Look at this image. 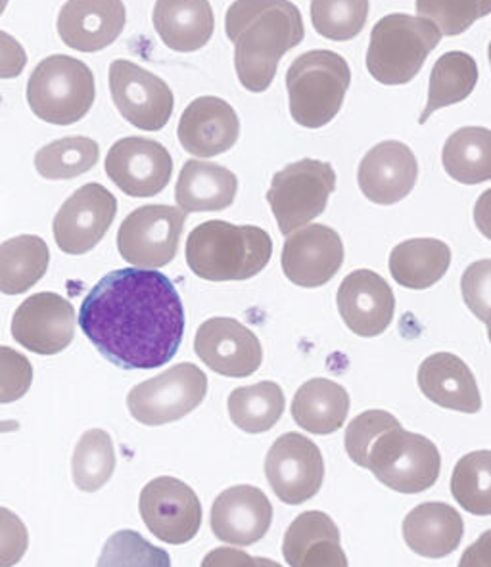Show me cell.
<instances>
[{"label":"cell","instance_id":"29","mask_svg":"<svg viewBox=\"0 0 491 567\" xmlns=\"http://www.w3.org/2000/svg\"><path fill=\"white\" fill-rule=\"evenodd\" d=\"M451 265V249L436 238H413L398 244L388 267L399 286L409 290H428L440 282Z\"/></svg>","mask_w":491,"mask_h":567},{"label":"cell","instance_id":"21","mask_svg":"<svg viewBox=\"0 0 491 567\" xmlns=\"http://www.w3.org/2000/svg\"><path fill=\"white\" fill-rule=\"evenodd\" d=\"M123 0H68L58 16V35L79 52H99L114 44L125 29Z\"/></svg>","mask_w":491,"mask_h":567},{"label":"cell","instance_id":"12","mask_svg":"<svg viewBox=\"0 0 491 567\" xmlns=\"http://www.w3.org/2000/svg\"><path fill=\"white\" fill-rule=\"evenodd\" d=\"M139 511L149 532L167 545L191 543L202 525L198 495L191 485L170 475H162L144 485Z\"/></svg>","mask_w":491,"mask_h":567},{"label":"cell","instance_id":"7","mask_svg":"<svg viewBox=\"0 0 491 567\" xmlns=\"http://www.w3.org/2000/svg\"><path fill=\"white\" fill-rule=\"evenodd\" d=\"M364 468L386 487L417 495L434 487L442 472V454L424 435L398 425L370 445Z\"/></svg>","mask_w":491,"mask_h":567},{"label":"cell","instance_id":"31","mask_svg":"<svg viewBox=\"0 0 491 567\" xmlns=\"http://www.w3.org/2000/svg\"><path fill=\"white\" fill-rule=\"evenodd\" d=\"M478 64L474 58L463 52L453 50L438 58L428 85L427 107L420 114L419 123L424 125L430 115L436 114L442 107L453 106L469 99L477 89Z\"/></svg>","mask_w":491,"mask_h":567},{"label":"cell","instance_id":"30","mask_svg":"<svg viewBox=\"0 0 491 567\" xmlns=\"http://www.w3.org/2000/svg\"><path fill=\"white\" fill-rule=\"evenodd\" d=\"M50 251L41 236L22 235L0 244V291L20 296L47 275Z\"/></svg>","mask_w":491,"mask_h":567},{"label":"cell","instance_id":"22","mask_svg":"<svg viewBox=\"0 0 491 567\" xmlns=\"http://www.w3.org/2000/svg\"><path fill=\"white\" fill-rule=\"evenodd\" d=\"M212 532L228 545L249 546L264 539L273 524V504L254 485L223 491L212 506Z\"/></svg>","mask_w":491,"mask_h":567},{"label":"cell","instance_id":"48","mask_svg":"<svg viewBox=\"0 0 491 567\" xmlns=\"http://www.w3.org/2000/svg\"><path fill=\"white\" fill-rule=\"evenodd\" d=\"M459 567H491V529L482 533L477 543L464 550Z\"/></svg>","mask_w":491,"mask_h":567},{"label":"cell","instance_id":"41","mask_svg":"<svg viewBox=\"0 0 491 567\" xmlns=\"http://www.w3.org/2000/svg\"><path fill=\"white\" fill-rule=\"evenodd\" d=\"M398 425H401L399 420L386 411H367L351 420L348 427H346V437H344L346 453H348L351 462L364 468L370 445L382 433L392 430V427H398Z\"/></svg>","mask_w":491,"mask_h":567},{"label":"cell","instance_id":"17","mask_svg":"<svg viewBox=\"0 0 491 567\" xmlns=\"http://www.w3.org/2000/svg\"><path fill=\"white\" fill-rule=\"evenodd\" d=\"M75 324L78 315L68 299L41 291L16 309L12 338L31 353L58 354L75 338Z\"/></svg>","mask_w":491,"mask_h":567},{"label":"cell","instance_id":"14","mask_svg":"<svg viewBox=\"0 0 491 567\" xmlns=\"http://www.w3.org/2000/svg\"><path fill=\"white\" fill-rule=\"evenodd\" d=\"M115 215L117 199L112 192L99 183L81 186L65 199L52 223L58 248L68 256L89 254L106 236Z\"/></svg>","mask_w":491,"mask_h":567},{"label":"cell","instance_id":"47","mask_svg":"<svg viewBox=\"0 0 491 567\" xmlns=\"http://www.w3.org/2000/svg\"><path fill=\"white\" fill-rule=\"evenodd\" d=\"M200 567H257L256 558L249 554L238 550V548H214L212 553L206 554Z\"/></svg>","mask_w":491,"mask_h":567},{"label":"cell","instance_id":"40","mask_svg":"<svg viewBox=\"0 0 491 567\" xmlns=\"http://www.w3.org/2000/svg\"><path fill=\"white\" fill-rule=\"evenodd\" d=\"M319 539H342L335 519L325 512L311 511L299 514L288 527L283 540L286 564L298 567L299 558Z\"/></svg>","mask_w":491,"mask_h":567},{"label":"cell","instance_id":"13","mask_svg":"<svg viewBox=\"0 0 491 567\" xmlns=\"http://www.w3.org/2000/svg\"><path fill=\"white\" fill-rule=\"evenodd\" d=\"M110 91L117 112L133 127L156 133L170 123L175 107L172 89L129 60H115L110 65Z\"/></svg>","mask_w":491,"mask_h":567},{"label":"cell","instance_id":"15","mask_svg":"<svg viewBox=\"0 0 491 567\" xmlns=\"http://www.w3.org/2000/svg\"><path fill=\"white\" fill-rule=\"evenodd\" d=\"M106 175L131 198H152L170 185L172 154L164 144L143 136L115 142L106 156Z\"/></svg>","mask_w":491,"mask_h":567},{"label":"cell","instance_id":"49","mask_svg":"<svg viewBox=\"0 0 491 567\" xmlns=\"http://www.w3.org/2000/svg\"><path fill=\"white\" fill-rule=\"evenodd\" d=\"M474 223L480 235L491 241V188L480 194L474 206Z\"/></svg>","mask_w":491,"mask_h":567},{"label":"cell","instance_id":"25","mask_svg":"<svg viewBox=\"0 0 491 567\" xmlns=\"http://www.w3.org/2000/svg\"><path fill=\"white\" fill-rule=\"evenodd\" d=\"M463 535L461 514L446 503L419 504L403 519V539L407 546L415 554L432 560L456 553Z\"/></svg>","mask_w":491,"mask_h":567},{"label":"cell","instance_id":"32","mask_svg":"<svg viewBox=\"0 0 491 567\" xmlns=\"http://www.w3.org/2000/svg\"><path fill=\"white\" fill-rule=\"evenodd\" d=\"M443 169L461 185H482L491 181V131L463 127L443 144Z\"/></svg>","mask_w":491,"mask_h":567},{"label":"cell","instance_id":"23","mask_svg":"<svg viewBox=\"0 0 491 567\" xmlns=\"http://www.w3.org/2000/svg\"><path fill=\"white\" fill-rule=\"evenodd\" d=\"M181 146L196 157L222 156L241 136L235 107L217 96L193 100L181 115L177 127Z\"/></svg>","mask_w":491,"mask_h":567},{"label":"cell","instance_id":"24","mask_svg":"<svg viewBox=\"0 0 491 567\" xmlns=\"http://www.w3.org/2000/svg\"><path fill=\"white\" fill-rule=\"evenodd\" d=\"M417 382L422 395L442 409L464 414L482 411L477 378L457 354L442 351L427 357L420 362Z\"/></svg>","mask_w":491,"mask_h":567},{"label":"cell","instance_id":"52","mask_svg":"<svg viewBox=\"0 0 491 567\" xmlns=\"http://www.w3.org/2000/svg\"><path fill=\"white\" fill-rule=\"evenodd\" d=\"M8 0H0V16L4 14V10H7Z\"/></svg>","mask_w":491,"mask_h":567},{"label":"cell","instance_id":"11","mask_svg":"<svg viewBox=\"0 0 491 567\" xmlns=\"http://www.w3.org/2000/svg\"><path fill=\"white\" fill-rule=\"evenodd\" d=\"M265 475L278 501L296 506L311 501L325 480L320 449L301 433L280 435L265 456Z\"/></svg>","mask_w":491,"mask_h":567},{"label":"cell","instance_id":"51","mask_svg":"<svg viewBox=\"0 0 491 567\" xmlns=\"http://www.w3.org/2000/svg\"><path fill=\"white\" fill-rule=\"evenodd\" d=\"M257 567H283L277 561L267 560V558H256Z\"/></svg>","mask_w":491,"mask_h":567},{"label":"cell","instance_id":"19","mask_svg":"<svg viewBox=\"0 0 491 567\" xmlns=\"http://www.w3.org/2000/svg\"><path fill=\"white\" fill-rule=\"evenodd\" d=\"M419 178V162L413 150L399 141H385L365 154L357 185L365 198L377 206H392L406 199Z\"/></svg>","mask_w":491,"mask_h":567},{"label":"cell","instance_id":"5","mask_svg":"<svg viewBox=\"0 0 491 567\" xmlns=\"http://www.w3.org/2000/svg\"><path fill=\"white\" fill-rule=\"evenodd\" d=\"M440 41L442 33L434 23L420 16H385L370 31L367 70L382 85H407Z\"/></svg>","mask_w":491,"mask_h":567},{"label":"cell","instance_id":"18","mask_svg":"<svg viewBox=\"0 0 491 567\" xmlns=\"http://www.w3.org/2000/svg\"><path fill=\"white\" fill-rule=\"evenodd\" d=\"M280 265L285 277L299 288H320L342 269V238L325 225L298 228L286 238Z\"/></svg>","mask_w":491,"mask_h":567},{"label":"cell","instance_id":"10","mask_svg":"<svg viewBox=\"0 0 491 567\" xmlns=\"http://www.w3.org/2000/svg\"><path fill=\"white\" fill-rule=\"evenodd\" d=\"M185 223L186 213L178 207H139L117 230L120 256L136 269H162L177 256Z\"/></svg>","mask_w":491,"mask_h":567},{"label":"cell","instance_id":"2","mask_svg":"<svg viewBox=\"0 0 491 567\" xmlns=\"http://www.w3.org/2000/svg\"><path fill=\"white\" fill-rule=\"evenodd\" d=\"M225 31L235 44L236 75L249 93H265L280 58L306 37L301 12L290 0H236L225 16Z\"/></svg>","mask_w":491,"mask_h":567},{"label":"cell","instance_id":"46","mask_svg":"<svg viewBox=\"0 0 491 567\" xmlns=\"http://www.w3.org/2000/svg\"><path fill=\"white\" fill-rule=\"evenodd\" d=\"M28 65V54L20 41L0 31V79H14L22 75Z\"/></svg>","mask_w":491,"mask_h":567},{"label":"cell","instance_id":"28","mask_svg":"<svg viewBox=\"0 0 491 567\" xmlns=\"http://www.w3.org/2000/svg\"><path fill=\"white\" fill-rule=\"evenodd\" d=\"M349 403V393L344 385L327 378H314L296 391L290 411L301 430L315 435H330L346 424Z\"/></svg>","mask_w":491,"mask_h":567},{"label":"cell","instance_id":"44","mask_svg":"<svg viewBox=\"0 0 491 567\" xmlns=\"http://www.w3.org/2000/svg\"><path fill=\"white\" fill-rule=\"evenodd\" d=\"M29 548L28 527L22 518L0 506V567H14Z\"/></svg>","mask_w":491,"mask_h":567},{"label":"cell","instance_id":"33","mask_svg":"<svg viewBox=\"0 0 491 567\" xmlns=\"http://www.w3.org/2000/svg\"><path fill=\"white\" fill-rule=\"evenodd\" d=\"M233 424L246 433H265L285 414V391L275 382H259L236 388L227 401Z\"/></svg>","mask_w":491,"mask_h":567},{"label":"cell","instance_id":"1","mask_svg":"<svg viewBox=\"0 0 491 567\" xmlns=\"http://www.w3.org/2000/svg\"><path fill=\"white\" fill-rule=\"evenodd\" d=\"M79 328L115 367L160 369L183 343L185 307L164 272L136 267L114 270L83 299Z\"/></svg>","mask_w":491,"mask_h":567},{"label":"cell","instance_id":"16","mask_svg":"<svg viewBox=\"0 0 491 567\" xmlns=\"http://www.w3.org/2000/svg\"><path fill=\"white\" fill-rule=\"evenodd\" d=\"M194 351L207 369L227 378L252 377L264 362V348L256 333L228 317L202 322L194 338Z\"/></svg>","mask_w":491,"mask_h":567},{"label":"cell","instance_id":"27","mask_svg":"<svg viewBox=\"0 0 491 567\" xmlns=\"http://www.w3.org/2000/svg\"><path fill=\"white\" fill-rule=\"evenodd\" d=\"M238 178L233 171L212 162L191 159L183 165L175 186L181 212H223L235 204Z\"/></svg>","mask_w":491,"mask_h":567},{"label":"cell","instance_id":"3","mask_svg":"<svg viewBox=\"0 0 491 567\" xmlns=\"http://www.w3.org/2000/svg\"><path fill=\"white\" fill-rule=\"evenodd\" d=\"M186 262L207 282H241L257 277L273 257V240L264 228L206 220L186 238Z\"/></svg>","mask_w":491,"mask_h":567},{"label":"cell","instance_id":"6","mask_svg":"<svg viewBox=\"0 0 491 567\" xmlns=\"http://www.w3.org/2000/svg\"><path fill=\"white\" fill-rule=\"evenodd\" d=\"M96 99L93 71L64 54L44 58L28 81V104L39 120L73 125L83 120Z\"/></svg>","mask_w":491,"mask_h":567},{"label":"cell","instance_id":"53","mask_svg":"<svg viewBox=\"0 0 491 567\" xmlns=\"http://www.w3.org/2000/svg\"><path fill=\"white\" fill-rule=\"evenodd\" d=\"M488 56H490V64H491V43H490V49H488Z\"/></svg>","mask_w":491,"mask_h":567},{"label":"cell","instance_id":"20","mask_svg":"<svg viewBox=\"0 0 491 567\" xmlns=\"http://www.w3.org/2000/svg\"><path fill=\"white\" fill-rule=\"evenodd\" d=\"M336 301L346 327L356 336L377 338L392 324L396 312L392 286L375 270H354L344 278Z\"/></svg>","mask_w":491,"mask_h":567},{"label":"cell","instance_id":"36","mask_svg":"<svg viewBox=\"0 0 491 567\" xmlns=\"http://www.w3.org/2000/svg\"><path fill=\"white\" fill-rule=\"evenodd\" d=\"M451 495L474 516H491V451H474L457 462Z\"/></svg>","mask_w":491,"mask_h":567},{"label":"cell","instance_id":"38","mask_svg":"<svg viewBox=\"0 0 491 567\" xmlns=\"http://www.w3.org/2000/svg\"><path fill=\"white\" fill-rule=\"evenodd\" d=\"M96 567H172V558L141 533L122 529L106 540Z\"/></svg>","mask_w":491,"mask_h":567},{"label":"cell","instance_id":"9","mask_svg":"<svg viewBox=\"0 0 491 567\" xmlns=\"http://www.w3.org/2000/svg\"><path fill=\"white\" fill-rule=\"evenodd\" d=\"M207 395V377L193 362H181L129 391L131 416L144 425H165L196 411Z\"/></svg>","mask_w":491,"mask_h":567},{"label":"cell","instance_id":"4","mask_svg":"<svg viewBox=\"0 0 491 567\" xmlns=\"http://www.w3.org/2000/svg\"><path fill=\"white\" fill-rule=\"evenodd\" d=\"M351 83L346 58L333 50H309L286 71L293 120L306 128H320L342 110Z\"/></svg>","mask_w":491,"mask_h":567},{"label":"cell","instance_id":"34","mask_svg":"<svg viewBox=\"0 0 491 567\" xmlns=\"http://www.w3.org/2000/svg\"><path fill=\"white\" fill-rule=\"evenodd\" d=\"M99 142L86 136H68L50 142L35 154V169L49 181L81 177L99 164Z\"/></svg>","mask_w":491,"mask_h":567},{"label":"cell","instance_id":"50","mask_svg":"<svg viewBox=\"0 0 491 567\" xmlns=\"http://www.w3.org/2000/svg\"><path fill=\"white\" fill-rule=\"evenodd\" d=\"M20 430V422H16V420H2L0 422V433H12L18 432Z\"/></svg>","mask_w":491,"mask_h":567},{"label":"cell","instance_id":"35","mask_svg":"<svg viewBox=\"0 0 491 567\" xmlns=\"http://www.w3.org/2000/svg\"><path fill=\"white\" fill-rule=\"evenodd\" d=\"M115 449L104 430H89L73 451L72 474L75 487L85 493L102 489L114 475Z\"/></svg>","mask_w":491,"mask_h":567},{"label":"cell","instance_id":"45","mask_svg":"<svg viewBox=\"0 0 491 567\" xmlns=\"http://www.w3.org/2000/svg\"><path fill=\"white\" fill-rule=\"evenodd\" d=\"M342 539H319L299 558L298 567H348Z\"/></svg>","mask_w":491,"mask_h":567},{"label":"cell","instance_id":"26","mask_svg":"<svg viewBox=\"0 0 491 567\" xmlns=\"http://www.w3.org/2000/svg\"><path fill=\"white\" fill-rule=\"evenodd\" d=\"M152 22L165 47L196 52L214 35V8L209 0H156Z\"/></svg>","mask_w":491,"mask_h":567},{"label":"cell","instance_id":"43","mask_svg":"<svg viewBox=\"0 0 491 567\" xmlns=\"http://www.w3.org/2000/svg\"><path fill=\"white\" fill-rule=\"evenodd\" d=\"M33 383V367L16 349L0 346V404L16 403L28 395Z\"/></svg>","mask_w":491,"mask_h":567},{"label":"cell","instance_id":"42","mask_svg":"<svg viewBox=\"0 0 491 567\" xmlns=\"http://www.w3.org/2000/svg\"><path fill=\"white\" fill-rule=\"evenodd\" d=\"M464 306L488 328L491 343V259L472 262L461 278Z\"/></svg>","mask_w":491,"mask_h":567},{"label":"cell","instance_id":"37","mask_svg":"<svg viewBox=\"0 0 491 567\" xmlns=\"http://www.w3.org/2000/svg\"><path fill=\"white\" fill-rule=\"evenodd\" d=\"M369 18V0H311V22L330 41L356 39Z\"/></svg>","mask_w":491,"mask_h":567},{"label":"cell","instance_id":"8","mask_svg":"<svg viewBox=\"0 0 491 567\" xmlns=\"http://www.w3.org/2000/svg\"><path fill=\"white\" fill-rule=\"evenodd\" d=\"M335 190V167L327 162L306 157L275 173L267 202L280 235L290 236L323 215Z\"/></svg>","mask_w":491,"mask_h":567},{"label":"cell","instance_id":"39","mask_svg":"<svg viewBox=\"0 0 491 567\" xmlns=\"http://www.w3.org/2000/svg\"><path fill=\"white\" fill-rule=\"evenodd\" d=\"M417 14L434 23L442 37H456L491 14V0H417Z\"/></svg>","mask_w":491,"mask_h":567}]
</instances>
